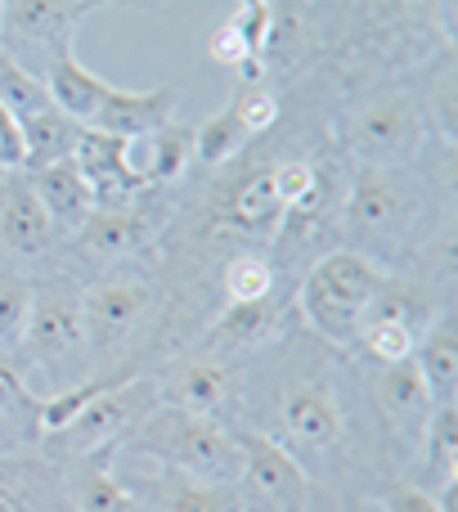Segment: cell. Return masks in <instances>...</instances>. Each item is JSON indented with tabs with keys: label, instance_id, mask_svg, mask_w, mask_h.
<instances>
[{
	"label": "cell",
	"instance_id": "obj_1",
	"mask_svg": "<svg viewBox=\"0 0 458 512\" xmlns=\"http://www.w3.org/2000/svg\"><path fill=\"white\" fill-rule=\"evenodd\" d=\"M140 454H153L167 468H180L198 486H234L243 477V445L229 436L216 418L207 414H185V409H153L140 423Z\"/></svg>",
	"mask_w": 458,
	"mask_h": 512
},
{
	"label": "cell",
	"instance_id": "obj_2",
	"mask_svg": "<svg viewBox=\"0 0 458 512\" xmlns=\"http://www.w3.org/2000/svg\"><path fill=\"white\" fill-rule=\"evenodd\" d=\"M387 274L369 261L364 252L342 248L315 261V270L301 283V310H306L310 328L337 346H360L364 315H369L378 288Z\"/></svg>",
	"mask_w": 458,
	"mask_h": 512
},
{
	"label": "cell",
	"instance_id": "obj_3",
	"mask_svg": "<svg viewBox=\"0 0 458 512\" xmlns=\"http://www.w3.org/2000/svg\"><path fill=\"white\" fill-rule=\"evenodd\" d=\"M427 126L414 99L405 95H373L351 113V153L364 167H400L418 153Z\"/></svg>",
	"mask_w": 458,
	"mask_h": 512
},
{
	"label": "cell",
	"instance_id": "obj_4",
	"mask_svg": "<svg viewBox=\"0 0 458 512\" xmlns=\"http://www.w3.org/2000/svg\"><path fill=\"white\" fill-rule=\"evenodd\" d=\"M274 432L270 441H279L288 454H328L342 445L346 414L337 391L324 378H301L292 387L279 391L274 405Z\"/></svg>",
	"mask_w": 458,
	"mask_h": 512
},
{
	"label": "cell",
	"instance_id": "obj_5",
	"mask_svg": "<svg viewBox=\"0 0 458 512\" xmlns=\"http://www.w3.org/2000/svg\"><path fill=\"white\" fill-rule=\"evenodd\" d=\"M238 445H243V477L238 481H247V495H252L256 508H265V512H310L315 486H310V472L301 468L297 454H288L265 432L238 436Z\"/></svg>",
	"mask_w": 458,
	"mask_h": 512
},
{
	"label": "cell",
	"instance_id": "obj_6",
	"mask_svg": "<svg viewBox=\"0 0 458 512\" xmlns=\"http://www.w3.org/2000/svg\"><path fill=\"white\" fill-rule=\"evenodd\" d=\"M86 0H5L0 9V50L18 54H45L54 59L59 50L72 45L81 14H86Z\"/></svg>",
	"mask_w": 458,
	"mask_h": 512
},
{
	"label": "cell",
	"instance_id": "obj_7",
	"mask_svg": "<svg viewBox=\"0 0 458 512\" xmlns=\"http://www.w3.org/2000/svg\"><path fill=\"white\" fill-rule=\"evenodd\" d=\"M153 306V288L140 279H113L99 283L81 297V337L95 351H117L122 342H131L135 328L144 324Z\"/></svg>",
	"mask_w": 458,
	"mask_h": 512
},
{
	"label": "cell",
	"instance_id": "obj_8",
	"mask_svg": "<svg viewBox=\"0 0 458 512\" xmlns=\"http://www.w3.org/2000/svg\"><path fill=\"white\" fill-rule=\"evenodd\" d=\"M81 342H86L81 337V292L63 279L36 288L18 346H27V355H36V360H63Z\"/></svg>",
	"mask_w": 458,
	"mask_h": 512
},
{
	"label": "cell",
	"instance_id": "obj_9",
	"mask_svg": "<svg viewBox=\"0 0 458 512\" xmlns=\"http://www.w3.org/2000/svg\"><path fill=\"white\" fill-rule=\"evenodd\" d=\"M158 400V382L149 378H113L77 418L68 423V436L77 450H95V445H108L144 418V409Z\"/></svg>",
	"mask_w": 458,
	"mask_h": 512
},
{
	"label": "cell",
	"instance_id": "obj_10",
	"mask_svg": "<svg viewBox=\"0 0 458 512\" xmlns=\"http://www.w3.org/2000/svg\"><path fill=\"white\" fill-rule=\"evenodd\" d=\"M414 216V194H409V180L396 167H364L351 185L346 198V221L355 234H391L400 225H409Z\"/></svg>",
	"mask_w": 458,
	"mask_h": 512
},
{
	"label": "cell",
	"instance_id": "obj_11",
	"mask_svg": "<svg viewBox=\"0 0 458 512\" xmlns=\"http://www.w3.org/2000/svg\"><path fill=\"white\" fill-rule=\"evenodd\" d=\"M72 162H77V171L86 176L95 207H131L135 198H140L144 185L135 180V171L126 167V140H117V135L81 131Z\"/></svg>",
	"mask_w": 458,
	"mask_h": 512
},
{
	"label": "cell",
	"instance_id": "obj_12",
	"mask_svg": "<svg viewBox=\"0 0 458 512\" xmlns=\"http://www.w3.org/2000/svg\"><path fill=\"white\" fill-rule=\"evenodd\" d=\"M194 162V126L189 122H162L158 131L126 140V167L135 171L144 189L149 185H171L185 176V167Z\"/></svg>",
	"mask_w": 458,
	"mask_h": 512
},
{
	"label": "cell",
	"instance_id": "obj_13",
	"mask_svg": "<svg viewBox=\"0 0 458 512\" xmlns=\"http://www.w3.org/2000/svg\"><path fill=\"white\" fill-rule=\"evenodd\" d=\"M180 104V90L176 86H153V90H117L104 99L99 117L86 126V131H104L117 135V140H135V135H149L158 131L162 122L176 117Z\"/></svg>",
	"mask_w": 458,
	"mask_h": 512
},
{
	"label": "cell",
	"instance_id": "obj_14",
	"mask_svg": "<svg viewBox=\"0 0 458 512\" xmlns=\"http://www.w3.org/2000/svg\"><path fill=\"white\" fill-rule=\"evenodd\" d=\"M45 90H50V104L59 108V113H68L77 126L95 122L104 99L113 95V86H108L104 77H95V72L72 54V45L45 63Z\"/></svg>",
	"mask_w": 458,
	"mask_h": 512
},
{
	"label": "cell",
	"instance_id": "obj_15",
	"mask_svg": "<svg viewBox=\"0 0 458 512\" xmlns=\"http://www.w3.org/2000/svg\"><path fill=\"white\" fill-rule=\"evenodd\" d=\"M27 185H32L36 203L45 207L54 230H72L77 234L86 225V216L95 212V198H90L86 176L77 171V162H50V167L27 171Z\"/></svg>",
	"mask_w": 458,
	"mask_h": 512
},
{
	"label": "cell",
	"instance_id": "obj_16",
	"mask_svg": "<svg viewBox=\"0 0 458 512\" xmlns=\"http://www.w3.org/2000/svg\"><path fill=\"white\" fill-rule=\"evenodd\" d=\"M158 234V216L140 212V207H95L86 216V225L77 230V243L86 256H99V261H113V256H126Z\"/></svg>",
	"mask_w": 458,
	"mask_h": 512
},
{
	"label": "cell",
	"instance_id": "obj_17",
	"mask_svg": "<svg viewBox=\"0 0 458 512\" xmlns=\"http://www.w3.org/2000/svg\"><path fill=\"white\" fill-rule=\"evenodd\" d=\"M113 454H117V441L81 450V463L72 472V499H77L81 512H131L135 508V495L113 472Z\"/></svg>",
	"mask_w": 458,
	"mask_h": 512
},
{
	"label": "cell",
	"instance_id": "obj_18",
	"mask_svg": "<svg viewBox=\"0 0 458 512\" xmlns=\"http://www.w3.org/2000/svg\"><path fill=\"white\" fill-rule=\"evenodd\" d=\"M0 239L18 256H36L50 248L54 225H50V216H45V207L36 203L27 180H14V185L5 189V198H0Z\"/></svg>",
	"mask_w": 458,
	"mask_h": 512
},
{
	"label": "cell",
	"instance_id": "obj_19",
	"mask_svg": "<svg viewBox=\"0 0 458 512\" xmlns=\"http://www.w3.org/2000/svg\"><path fill=\"white\" fill-rule=\"evenodd\" d=\"M158 396L167 400L171 409L212 418L216 409L229 400V369L221 360H189V364H180V369L171 373L167 387H162Z\"/></svg>",
	"mask_w": 458,
	"mask_h": 512
},
{
	"label": "cell",
	"instance_id": "obj_20",
	"mask_svg": "<svg viewBox=\"0 0 458 512\" xmlns=\"http://www.w3.org/2000/svg\"><path fill=\"white\" fill-rule=\"evenodd\" d=\"M414 364L423 373L427 391H432L436 405H454V391H458V328H454V315H441L427 337L418 342L414 351Z\"/></svg>",
	"mask_w": 458,
	"mask_h": 512
},
{
	"label": "cell",
	"instance_id": "obj_21",
	"mask_svg": "<svg viewBox=\"0 0 458 512\" xmlns=\"http://www.w3.org/2000/svg\"><path fill=\"white\" fill-rule=\"evenodd\" d=\"M86 126H77L68 113L59 108H41L23 122V149H27V162L23 171H36V167H50V162H68L77 153V140Z\"/></svg>",
	"mask_w": 458,
	"mask_h": 512
},
{
	"label": "cell",
	"instance_id": "obj_22",
	"mask_svg": "<svg viewBox=\"0 0 458 512\" xmlns=\"http://www.w3.org/2000/svg\"><path fill=\"white\" fill-rule=\"evenodd\" d=\"M382 369L387 373L378 378V400L387 405V414L396 418V423H418L423 427L427 418H432L436 400H432V391H427L418 364L405 360V364H382Z\"/></svg>",
	"mask_w": 458,
	"mask_h": 512
},
{
	"label": "cell",
	"instance_id": "obj_23",
	"mask_svg": "<svg viewBox=\"0 0 458 512\" xmlns=\"http://www.w3.org/2000/svg\"><path fill=\"white\" fill-rule=\"evenodd\" d=\"M0 104L27 122L32 113L50 108V90H45V77H36L23 59H14L9 50H0Z\"/></svg>",
	"mask_w": 458,
	"mask_h": 512
},
{
	"label": "cell",
	"instance_id": "obj_24",
	"mask_svg": "<svg viewBox=\"0 0 458 512\" xmlns=\"http://www.w3.org/2000/svg\"><path fill=\"white\" fill-rule=\"evenodd\" d=\"M247 140H252V135L243 131L234 104H229L216 117H207L203 126H194V158L207 162V167H221V162H229V158H238V153H243Z\"/></svg>",
	"mask_w": 458,
	"mask_h": 512
},
{
	"label": "cell",
	"instance_id": "obj_25",
	"mask_svg": "<svg viewBox=\"0 0 458 512\" xmlns=\"http://www.w3.org/2000/svg\"><path fill=\"white\" fill-rule=\"evenodd\" d=\"M274 319H279L274 292H270V297H261V301H229V310L221 315L216 337H221V342H234V346L261 342V337L274 333Z\"/></svg>",
	"mask_w": 458,
	"mask_h": 512
},
{
	"label": "cell",
	"instance_id": "obj_26",
	"mask_svg": "<svg viewBox=\"0 0 458 512\" xmlns=\"http://www.w3.org/2000/svg\"><path fill=\"white\" fill-rule=\"evenodd\" d=\"M427 436V468L441 472V481L458 477V409L454 405H436L432 418L423 423Z\"/></svg>",
	"mask_w": 458,
	"mask_h": 512
},
{
	"label": "cell",
	"instance_id": "obj_27",
	"mask_svg": "<svg viewBox=\"0 0 458 512\" xmlns=\"http://www.w3.org/2000/svg\"><path fill=\"white\" fill-rule=\"evenodd\" d=\"M360 346L378 364H405L418 351V324H409V319H378V324H369L360 333Z\"/></svg>",
	"mask_w": 458,
	"mask_h": 512
},
{
	"label": "cell",
	"instance_id": "obj_28",
	"mask_svg": "<svg viewBox=\"0 0 458 512\" xmlns=\"http://www.w3.org/2000/svg\"><path fill=\"white\" fill-rule=\"evenodd\" d=\"M229 216H234V225H247V230H261V225H274V221H279V216H283V203H279V194H274L270 171L252 176L243 189H238L234 203H229Z\"/></svg>",
	"mask_w": 458,
	"mask_h": 512
},
{
	"label": "cell",
	"instance_id": "obj_29",
	"mask_svg": "<svg viewBox=\"0 0 458 512\" xmlns=\"http://www.w3.org/2000/svg\"><path fill=\"white\" fill-rule=\"evenodd\" d=\"M113 378H95V382H81V387H72V391H59V396H45V400H36V414H32V423L41 427V432H50V436H59V432H68V423L81 414V409L90 405V400L99 396V391L108 387Z\"/></svg>",
	"mask_w": 458,
	"mask_h": 512
},
{
	"label": "cell",
	"instance_id": "obj_30",
	"mask_svg": "<svg viewBox=\"0 0 458 512\" xmlns=\"http://www.w3.org/2000/svg\"><path fill=\"white\" fill-rule=\"evenodd\" d=\"M225 292L229 301H261L274 292V265L265 256H234L225 265Z\"/></svg>",
	"mask_w": 458,
	"mask_h": 512
},
{
	"label": "cell",
	"instance_id": "obj_31",
	"mask_svg": "<svg viewBox=\"0 0 458 512\" xmlns=\"http://www.w3.org/2000/svg\"><path fill=\"white\" fill-rule=\"evenodd\" d=\"M234 113L247 135H261L279 122V95H274L265 81H243V90H238V99H234Z\"/></svg>",
	"mask_w": 458,
	"mask_h": 512
},
{
	"label": "cell",
	"instance_id": "obj_32",
	"mask_svg": "<svg viewBox=\"0 0 458 512\" xmlns=\"http://www.w3.org/2000/svg\"><path fill=\"white\" fill-rule=\"evenodd\" d=\"M27 306H32V288L14 274H0V351L18 346L27 324Z\"/></svg>",
	"mask_w": 458,
	"mask_h": 512
},
{
	"label": "cell",
	"instance_id": "obj_33",
	"mask_svg": "<svg viewBox=\"0 0 458 512\" xmlns=\"http://www.w3.org/2000/svg\"><path fill=\"white\" fill-rule=\"evenodd\" d=\"M229 23L243 32V41L252 45L256 59H265V54H270V41H274V5H265V0H234V9H229Z\"/></svg>",
	"mask_w": 458,
	"mask_h": 512
},
{
	"label": "cell",
	"instance_id": "obj_34",
	"mask_svg": "<svg viewBox=\"0 0 458 512\" xmlns=\"http://www.w3.org/2000/svg\"><path fill=\"white\" fill-rule=\"evenodd\" d=\"M0 414L5 418H32L36 414V396L27 391L23 373L9 360H0Z\"/></svg>",
	"mask_w": 458,
	"mask_h": 512
},
{
	"label": "cell",
	"instance_id": "obj_35",
	"mask_svg": "<svg viewBox=\"0 0 458 512\" xmlns=\"http://www.w3.org/2000/svg\"><path fill=\"white\" fill-rule=\"evenodd\" d=\"M162 512H229V499L221 486H198V481H189V486H180L176 495L167 499Z\"/></svg>",
	"mask_w": 458,
	"mask_h": 512
},
{
	"label": "cell",
	"instance_id": "obj_36",
	"mask_svg": "<svg viewBox=\"0 0 458 512\" xmlns=\"http://www.w3.org/2000/svg\"><path fill=\"white\" fill-rule=\"evenodd\" d=\"M27 149H23V122L0 104V171H23Z\"/></svg>",
	"mask_w": 458,
	"mask_h": 512
},
{
	"label": "cell",
	"instance_id": "obj_37",
	"mask_svg": "<svg viewBox=\"0 0 458 512\" xmlns=\"http://www.w3.org/2000/svg\"><path fill=\"white\" fill-rule=\"evenodd\" d=\"M382 508L387 512H445L432 490H418V486H396L387 499H382Z\"/></svg>",
	"mask_w": 458,
	"mask_h": 512
},
{
	"label": "cell",
	"instance_id": "obj_38",
	"mask_svg": "<svg viewBox=\"0 0 458 512\" xmlns=\"http://www.w3.org/2000/svg\"><path fill=\"white\" fill-rule=\"evenodd\" d=\"M391 5L409 23H432L436 14H450V0H391Z\"/></svg>",
	"mask_w": 458,
	"mask_h": 512
},
{
	"label": "cell",
	"instance_id": "obj_39",
	"mask_svg": "<svg viewBox=\"0 0 458 512\" xmlns=\"http://www.w3.org/2000/svg\"><path fill=\"white\" fill-rule=\"evenodd\" d=\"M0 512H18V499L9 495V486H5V481H0Z\"/></svg>",
	"mask_w": 458,
	"mask_h": 512
},
{
	"label": "cell",
	"instance_id": "obj_40",
	"mask_svg": "<svg viewBox=\"0 0 458 512\" xmlns=\"http://www.w3.org/2000/svg\"><path fill=\"white\" fill-rule=\"evenodd\" d=\"M5 445H9V418L0 414V450H5Z\"/></svg>",
	"mask_w": 458,
	"mask_h": 512
},
{
	"label": "cell",
	"instance_id": "obj_41",
	"mask_svg": "<svg viewBox=\"0 0 458 512\" xmlns=\"http://www.w3.org/2000/svg\"><path fill=\"white\" fill-rule=\"evenodd\" d=\"M265 5H274V0H265Z\"/></svg>",
	"mask_w": 458,
	"mask_h": 512
},
{
	"label": "cell",
	"instance_id": "obj_42",
	"mask_svg": "<svg viewBox=\"0 0 458 512\" xmlns=\"http://www.w3.org/2000/svg\"><path fill=\"white\" fill-rule=\"evenodd\" d=\"M0 9H5V0H0Z\"/></svg>",
	"mask_w": 458,
	"mask_h": 512
}]
</instances>
